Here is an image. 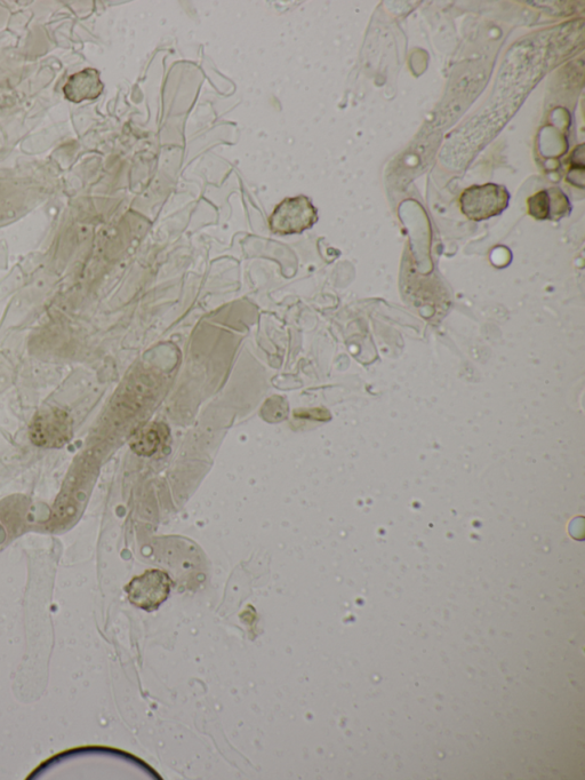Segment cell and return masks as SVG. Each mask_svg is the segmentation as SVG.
Listing matches in <instances>:
<instances>
[{"label":"cell","mask_w":585,"mask_h":780,"mask_svg":"<svg viewBox=\"0 0 585 780\" xmlns=\"http://www.w3.org/2000/svg\"><path fill=\"white\" fill-rule=\"evenodd\" d=\"M170 591L171 579L159 570L144 573L143 576L135 578L128 587L132 602L149 611L164 602Z\"/></svg>","instance_id":"cell-4"},{"label":"cell","mask_w":585,"mask_h":780,"mask_svg":"<svg viewBox=\"0 0 585 780\" xmlns=\"http://www.w3.org/2000/svg\"><path fill=\"white\" fill-rule=\"evenodd\" d=\"M103 89L104 85L99 71L87 68L68 78L67 83L63 86V94L70 102L80 103L98 99Z\"/></svg>","instance_id":"cell-6"},{"label":"cell","mask_w":585,"mask_h":780,"mask_svg":"<svg viewBox=\"0 0 585 780\" xmlns=\"http://www.w3.org/2000/svg\"><path fill=\"white\" fill-rule=\"evenodd\" d=\"M318 220L317 209L308 197L286 198L271 214L269 227L277 235L301 234Z\"/></svg>","instance_id":"cell-3"},{"label":"cell","mask_w":585,"mask_h":780,"mask_svg":"<svg viewBox=\"0 0 585 780\" xmlns=\"http://www.w3.org/2000/svg\"><path fill=\"white\" fill-rule=\"evenodd\" d=\"M509 201L510 194L506 187L487 183L464 190L460 204L462 213L468 219L483 221L500 216L508 208Z\"/></svg>","instance_id":"cell-2"},{"label":"cell","mask_w":585,"mask_h":780,"mask_svg":"<svg viewBox=\"0 0 585 780\" xmlns=\"http://www.w3.org/2000/svg\"><path fill=\"white\" fill-rule=\"evenodd\" d=\"M32 444L43 449H61L74 436V420L66 410L46 407L32 418L28 431Z\"/></svg>","instance_id":"cell-1"},{"label":"cell","mask_w":585,"mask_h":780,"mask_svg":"<svg viewBox=\"0 0 585 780\" xmlns=\"http://www.w3.org/2000/svg\"><path fill=\"white\" fill-rule=\"evenodd\" d=\"M162 433L163 429L158 425L143 428L142 431L136 433L133 437L131 447L139 455H152L158 449L160 441H162Z\"/></svg>","instance_id":"cell-7"},{"label":"cell","mask_w":585,"mask_h":780,"mask_svg":"<svg viewBox=\"0 0 585 780\" xmlns=\"http://www.w3.org/2000/svg\"><path fill=\"white\" fill-rule=\"evenodd\" d=\"M528 212L536 220H559L571 212L568 197L559 188L540 191L528 198Z\"/></svg>","instance_id":"cell-5"}]
</instances>
